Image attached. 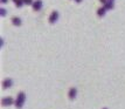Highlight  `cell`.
I'll return each mask as SVG.
<instances>
[{
	"label": "cell",
	"instance_id": "1",
	"mask_svg": "<svg viewBox=\"0 0 125 109\" xmlns=\"http://www.w3.org/2000/svg\"><path fill=\"white\" fill-rule=\"evenodd\" d=\"M25 101H26V94L23 92H20V93L16 95V98H15V107L16 109H21L25 104Z\"/></svg>",
	"mask_w": 125,
	"mask_h": 109
},
{
	"label": "cell",
	"instance_id": "2",
	"mask_svg": "<svg viewBox=\"0 0 125 109\" xmlns=\"http://www.w3.org/2000/svg\"><path fill=\"white\" fill-rule=\"evenodd\" d=\"M57 19H59V12L57 11H53L50 13V15H49V24H55V22L57 21Z\"/></svg>",
	"mask_w": 125,
	"mask_h": 109
},
{
	"label": "cell",
	"instance_id": "3",
	"mask_svg": "<svg viewBox=\"0 0 125 109\" xmlns=\"http://www.w3.org/2000/svg\"><path fill=\"white\" fill-rule=\"evenodd\" d=\"M1 103H2V106L7 107V106H12V104H14V103H15V101H14L11 96H8V97H4V98H2V100H1Z\"/></svg>",
	"mask_w": 125,
	"mask_h": 109
},
{
	"label": "cell",
	"instance_id": "4",
	"mask_svg": "<svg viewBox=\"0 0 125 109\" xmlns=\"http://www.w3.org/2000/svg\"><path fill=\"white\" fill-rule=\"evenodd\" d=\"M77 95V89L75 87H71L70 89H69V92H68V97H69V100H74V98L76 97Z\"/></svg>",
	"mask_w": 125,
	"mask_h": 109
},
{
	"label": "cell",
	"instance_id": "5",
	"mask_svg": "<svg viewBox=\"0 0 125 109\" xmlns=\"http://www.w3.org/2000/svg\"><path fill=\"white\" fill-rule=\"evenodd\" d=\"M13 86V80L12 79H5L2 81V88L4 89H7V88H11Z\"/></svg>",
	"mask_w": 125,
	"mask_h": 109
},
{
	"label": "cell",
	"instance_id": "6",
	"mask_svg": "<svg viewBox=\"0 0 125 109\" xmlns=\"http://www.w3.org/2000/svg\"><path fill=\"white\" fill-rule=\"evenodd\" d=\"M42 5H43V4H42V1H41V0H35V1H34V4H33V10H34V11H40V10H41V8H42Z\"/></svg>",
	"mask_w": 125,
	"mask_h": 109
},
{
	"label": "cell",
	"instance_id": "7",
	"mask_svg": "<svg viewBox=\"0 0 125 109\" xmlns=\"http://www.w3.org/2000/svg\"><path fill=\"white\" fill-rule=\"evenodd\" d=\"M11 20H12V24H13L14 26H18V27H19V26H21L22 25L21 19H20V18H18V16H13Z\"/></svg>",
	"mask_w": 125,
	"mask_h": 109
},
{
	"label": "cell",
	"instance_id": "8",
	"mask_svg": "<svg viewBox=\"0 0 125 109\" xmlns=\"http://www.w3.org/2000/svg\"><path fill=\"white\" fill-rule=\"evenodd\" d=\"M105 13H106V8L105 7H101V8H98L97 10V15L99 16V18H103L104 15H105Z\"/></svg>",
	"mask_w": 125,
	"mask_h": 109
},
{
	"label": "cell",
	"instance_id": "9",
	"mask_svg": "<svg viewBox=\"0 0 125 109\" xmlns=\"http://www.w3.org/2000/svg\"><path fill=\"white\" fill-rule=\"evenodd\" d=\"M104 7L106 8V11H109V10H114L115 5H114V2H111V1H108L106 4H104Z\"/></svg>",
	"mask_w": 125,
	"mask_h": 109
},
{
	"label": "cell",
	"instance_id": "10",
	"mask_svg": "<svg viewBox=\"0 0 125 109\" xmlns=\"http://www.w3.org/2000/svg\"><path fill=\"white\" fill-rule=\"evenodd\" d=\"M23 5H25V4H23V0H18V1L15 2V6H16V7H19V8H20V7H22Z\"/></svg>",
	"mask_w": 125,
	"mask_h": 109
},
{
	"label": "cell",
	"instance_id": "11",
	"mask_svg": "<svg viewBox=\"0 0 125 109\" xmlns=\"http://www.w3.org/2000/svg\"><path fill=\"white\" fill-rule=\"evenodd\" d=\"M23 4L25 5H33L34 4V0H23Z\"/></svg>",
	"mask_w": 125,
	"mask_h": 109
},
{
	"label": "cell",
	"instance_id": "12",
	"mask_svg": "<svg viewBox=\"0 0 125 109\" xmlns=\"http://www.w3.org/2000/svg\"><path fill=\"white\" fill-rule=\"evenodd\" d=\"M0 14H1V16L6 15V10L5 8H0Z\"/></svg>",
	"mask_w": 125,
	"mask_h": 109
},
{
	"label": "cell",
	"instance_id": "13",
	"mask_svg": "<svg viewBox=\"0 0 125 109\" xmlns=\"http://www.w3.org/2000/svg\"><path fill=\"white\" fill-rule=\"evenodd\" d=\"M99 1H101V2H102V4H106V2H108V0H99Z\"/></svg>",
	"mask_w": 125,
	"mask_h": 109
},
{
	"label": "cell",
	"instance_id": "14",
	"mask_svg": "<svg viewBox=\"0 0 125 109\" xmlns=\"http://www.w3.org/2000/svg\"><path fill=\"white\" fill-rule=\"evenodd\" d=\"M7 1H8V0H1V4H6Z\"/></svg>",
	"mask_w": 125,
	"mask_h": 109
},
{
	"label": "cell",
	"instance_id": "15",
	"mask_svg": "<svg viewBox=\"0 0 125 109\" xmlns=\"http://www.w3.org/2000/svg\"><path fill=\"white\" fill-rule=\"evenodd\" d=\"M75 1H76L77 4H80V2H82V0H75Z\"/></svg>",
	"mask_w": 125,
	"mask_h": 109
},
{
	"label": "cell",
	"instance_id": "16",
	"mask_svg": "<svg viewBox=\"0 0 125 109\" xmlns=\"http://www.w3.org/2000/svg\"><path fill=\"white\" fill-rule=\"evenodd\" d=\"M108 1H111V2H114V1H115V0H108Z\"/></svg>",
	"mask_w": 125,
	"mask_h": 109
},
{
	"label": "cell",
	"instance_id": "17",
	"mask_svg": "<svg viewBox=\"0 0 125 109\" xmlns=\"http://www.w3.org/2000/svg\"><path fill=\"white\" fill-rule=\"evenodd\" d=\"M13 1H14V2H16V1H18V0H13Z\"/></svg>",
	"mask_w": 125,
	"mask_h": 109
},
{
	"label": "cell",
	"instance_id": "18",
	"mask_svg": "<svg viewBox=\"0 0 125 109\" xmlns=\"http://www.w3.org/2000/svg\"><path fill=\"white\" fill-rule=\"evenodd\" d=\"M102 109H108V108H102Z\"/></svg>",
	"mask_w": 125,
	"mask_h": 109
}]
</instances>
